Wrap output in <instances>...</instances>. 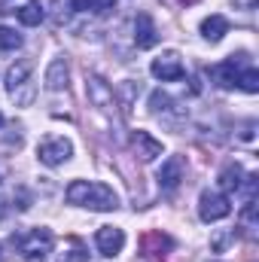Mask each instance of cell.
<instances>
[{
  "label": "cell",
  "mask_w": 259,
  "mask_h": 262,
  "mask_svg": "<svg viewBox=\"0 0 259 262\" xmlns=\"http://www.w3.org/2000/svg\"><path fill=\"white\" fill-rule=\"evenodd\" d=\"M67 204L76 207H89V210H116L119 207V195L98 180H73L67 186Z\"/></svg>",
  "instance_id": "1"
},
{
  "label": "cell",
  "mask_w": 259,
  "mask_h": 262,
  "mask_svg": "<svg viewBox=\"0 0 259 262\" xmlns=\"http://www.w3.org/2000/svg\"><path fill=\"white\" fill-rule=\"evenodd\" d=\"M12 244L18 247L25 262H46V256L55 247V235H52V229L40 226V229H28L21 235H12Z\"/></svg>",
  "instance_id": "2"
},
{
  "label": "cell",
  "mask_w": 259,
  "mask_h": 262,
  "mask_svg": "<svg viewBox=\"0 0 259 262\" xmlns=\"http://www.w3.org/2000/svg\"><path fill=\"white\" fill-rule=\"evenodd\" d=\"M6 92H9V98H12L18 107L34 104L37 85H34V79H31V61H15V64L6 70Z\"/></svg>",
  "instance_id": "3"
},
{
  "label": "cell",
  "mask_w": 259,
  "mask_h": 262,
  "mask_svg": "<svg viewBox=\"0 0 259 262\" xmlns=\"http://www.w3.org/2000/svg\"><path fill=\"white\" fill-rule=\"evenodd\" d=\"M247 64H253V61L244 52H238V55H229L226 61H220L217 67H210V76L217 79L220 89H238V79H241Z\"/></svg>",
  "instance_id": "4"
},
{
  "label": "cell",
  "mask_w": 259,
  "mask_h": 262,
  "mask_svg": "<svg viewBox=\"0 0 259 262\" xmlns=\"http://www.w3.org/2000/svg\"><path fill=\"white\" fill-rule=\"evenodd\" d=\"M70 156H73V143H70L67 137H46V140L37 146V159H40L43 165H49V168L64 165Z\"/></svg>",
  "instance_id": "5"
},
{
  "label": "cell",
  "mask_w": 259,
  "mask_h": 262,
  "mask_svg": "<svg viewBox=\"0 0 259 262\" xmlns=\"http://www.w3.org/2000/svg\"><path fill=\"white\" fill-rule=\"evenodd\" d=\"M229 213H232V204H229V198L223 195V192H210V189L201 192V198H198V216L204 223L226 220Z\"/></svg>",
  "instance_id": "6"
},
{
  "label": "cell",
  "mask_w": 259,
  "mask_h": 262,
  "mask_svg": "<svg viewBox=\"0 0 259 262\" xmlns=\"http://www.w3.org/2000/svg\"><path fill=\"white\" fill-rule=\"evenodd\" d=\"M171 247H174V241L165 232H146L143 241H140V259L143 262H165Z\"/></svg>",
  "instance_id": "7"
},
{
  "label": "cell",
  "mask_w": 259,
  "mask_h": 262,
  "mask_svg": "<svg viewBox=\"0 0 259 262\" xmlns=\"http://www.w3.org/2000/svg\"><path fill=\"white\" fill-rule=\"evenodd\" d=\"M183 174H186V162H183V156H168V159L162 162L156 180H159V186H162L165 192H174V189L183 183Z\"/></svg>",
  "instance_id": "8"
},
{
  "label": "cell",
  "mask_w": 259,
  "mask_h": 262,
  "mask_svg": "<svg viewBox=\"0 0 259 262\" xmlns=\"http://www.w3.org/2000/svg\"><path fill=\"white\" fill-rule=\"evenodd\" d=\"M149 73H153L156 79H162V82H177V79L186 76V67H183V61H180L174 52H165V55H159V58L149 64Z\"/></svg>",
  "instance_id": "9"
},
{
  "label": "cell",
  "mask_w": 259,
  "mask_h": 262,
  "mask_svg": "<svg viewBox=\"0 0 259 262\" xmlns=\"http://www.w3.org/2000/svg\"><path fill=\"white\" fill-rule=\"evenodd\" d=\"M95 247H98L101 256H116L125 247V232L116 229V226H101L95 232Z\"/></svg>",
  "instance_id": "10"
},
{
  "label": "cell",
  "mask_w": 259,
  "mask_h": 262,
  "mask_svg": "<svg viewBox=\"0 0 259 262\" xmlns=\"http://www.w3.org/2000/svg\"><path fill=\"white\" fill-rule=\"evenodd\" d=\"M159 43V31H156V21L149 12H137L134 18V46L137 49H153Z\"/></svg>",
  "instance_id": "11"
},
{
  "label": "cell",
  "mask_w": 259,
  "mask_h": 262,
  "mask_svg": "<svg viewBox=\"0 0 259 262\" xmlns=\"http://www.w3.org/2000/svg\"><path fill=\"white\" fill-rule=\"evenodd\" d=\"M131 146H134L140 162H153V159L162 156V140H156L149 131H134L131 134Z\"/></svg>",
  "instance_id": "12"
},
{
  "label": "cell",
  "mask_w": 259,
  "mask_h": 262,
  "mask_svg": "<svg viewBox=\"0 0 259 262\" xmlns=\"http://www.w3.org/2000/svg\"><path fill=\"white\" fill-rule=\"evenodd\" d=\"M67 79H70L67 58H55L52 64L46 67V76H43V82H46V89H49V92H61V89H67Z\"/></svg>",
  "instance_id": "13"
},
{
  "label": "cell",
  "mask_w": 259,
  "mask_h": 262,
  "mask_svg": "<svg viewBox=\"0 0 259 262\" xmlns=\"http://www.w3.org/2000/svg\"><path fill=\"white\" fill-rule=\"evenodd\" d=\"M85 92H89V101L95 107H113V89L101 76H89L85 79Z\"/></svg>",
  "instance_id": "14"
},
{
  "label": "cell",
  "mask_w": 259,
  "mask_h": 262,
  "mask_svg": "<svg viewBox=\"0 0 259 262\" xmlns=\"http://www.w3.org/2000/svg\"><path fill=\"white\" fill-rule=\"evenodd\" d=\"M226 34H229V18H226V15H207V18L201 21V37H204V40L220 43Z\"/></svg>",
  "instance_id": "15"
},
{
  "label": "cell",
  "mask_w": 259,
  "mask_h": 262,
  "mask_svg": "<svg viewBox=\"0 0 259 262\" xmlns=\"http://www.w3.org/2000/svg\"><path fill=\"white\" fill-rule=\"evenodd\" d=\"M15 15H18V21H21V25L34 28V25H40V21L46 18V9H43V3H40V0H31V3H25V6H18V9H15Z\"/></svg>",
  "instance_id": "16"
},
{
  "label": "cell",
  "mask_w": 259,
  "mask_h": 262,
  "mask_svg": "<svg viewBox=\"0 0 259 262\" xmlns=\"http://www.w3.org/2000/svg\"><path fill=\"white\" fill-rule=\"evenodd\" d=\"M244 171H241V165L238 162H229L223 171H220V186H223V192H238L241 189V177Z\"/></svg>",
  "instance_id": "17"
},
{
  "label": "cell",
  "mask_w": 259,
  "mask_h": 262,
  "mask_svg": "<svg viewBox=\"0 0 259 262\" xmlns=\"http://www.w3.org/2000/svg\"><path fill=\"white\" fill-rule=\"evenodd\" d=\"M18 46H21V34H15V28L0 25V49H3V52H12V49H18Z\"/></svg>",
  "instance_id": "18"
},
{
  "label": "cell",
  "mask_w": 259,
  "mask_h": 262,
  "mask_svg": "<svg viewBox=\"0 0 259 262\" xmlns=\"http://www.w3.org/2000/svg\"><path fill=\"white\" fill-rule=\"evenodd\" d=\"M238 89H244V92H259V70L253 64L244 67V73H241V79H238Z\"/></svg>",
  "instance_id": "19"
},
{
  "label": "cell",
  "mask_w": 259,
  "mask_h": 262,
  "mask_svg": "<svg viewBox=\"0 0 259 262\" xmlns=\"http://www.w3.org/2000/svg\"><path fill=\"white\" fill-rule=\"evenodd\" d=\"M171 98L165 95V92H153L149 95V107H153V113H162V110H171Z\"/></svg>",
  "instance_id": "20"
},
{
  "label": "cell",
  "mask_w": 259,
  "mask_h": 262,
  "mask_svg": "<svg viewBox=\"0 0 259 262\" xmlns=\"http://www.w3.org/2000/svg\"><path fill=\"white\" fill-rule=\"evenodd\" d=\"M232 241H235V232H226V235L213 238V244H210V247H213V253H223V250H226V247H229Z\"/></svg>",
  "instance_id": "21"
},
{
  "label": "cell",
  "mask_w": 259,
  "mask_h": 262,
  "mask_svg": "<svg viewBox=\"0 0 259 262\" xmlns=\"http://www.w3.org/2000/svg\"><path fill=\"white\" fill-rule=\"evenodd\" d=\"M113 6H116V0H95V15H107V12H113Z\"/></svg>",
  "instance_id": "22"
},
{
  "label": "cell",
  "mask_w": 259,
  "mask_h": 262,
  "mask_svg": "<svg viewBox=\"0 0 259 262\" xmlns=\"http://www.w3.org/2000/svg\"><path fill=\"white\" fill-rule=\"evenodd\" d=\"M73 12H92L95 9V0H67Z\"/></svg>",
  "instance_id": "23"
},
{
  "label": "cell",
  "mask_w": 259,
  "mask_h": 262,
  "mask_svg": "<svg viewBox=\"0 0 259 262\" xmlns=\"http://www.w3.org/2000/svg\"><path fill=\"white\" fill-rule=\"evenodd\" d=\"M6 213H9V204H6V195H3V192H0V220H3V216H6Z\"/></svg>",
  "instance_id": "24"
},
{
  "label": "cell",
  "mask_w": 259,
  "mask_h": 262,
  "mask_svg": "<svg viewBox=\"0 0 259 262\" xmlns=\"http://www.w3.org/2000/svg\"><path fill=\"white\" fill-rule=\"evenodd\" d=\"M241 137H244V140H250V137H253V122H247V125H244V131H241Z\"/></svg>",
  "instance_id": "25"
},
{
  "label": "cell",
  "mask_w": 259,
  "mask_h": 262,
  "mask_svg": "<svg viewBox=\"0 0 259 262\" xmlns=\"http://www.w3.org/2000/svg\"><path fill=\"white\" fill-rule=\"evenodd\" d=\"M0 262H3V247H0Z\"/></svg>",
  "instance_id": "26"
},
{
  "label": "cell",
  "mask_w": 259,
  "mask_h": 262,
  "mask_svg": "<svg viewBox=\"0 0 259 262\" xmlns=\"http://www.w3.org/2000/svg\"><path fill=\"white\" fill-rule=\"evenodd\" d=\"M0 125H3V113H0Z\"/></svg>",
  "instance_id": "27"
}]
</instances>
